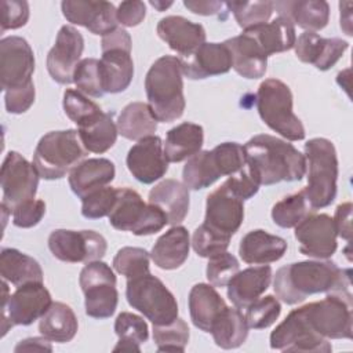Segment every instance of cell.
I'll return each mask as SVG.
<instances>
[{
	"mask_svg": "<svg viewBox=\"0 0 353 353\" xmlns=\"http://www.w3.org/2000/svg\"><path fill=\"white\" fill-rule=\"evenodd\" d=\"M352 270L331 261H302L281 266L274 276L276 296L287 305H296L309 295L352 287Z\"/></svg>",
	"mask_w": 353,
	"mask_h": 353,
	"instance_id": "6da1fadb",
	"label": "cell"
},
{
	"mask_svg": "<svg viewBox=\"0 0 353 353\" xmlns=\"http://www.w3.org/2000/svg\"><path fill=\"white\" fill-rule=\"evenodd\" d=\"M245 163L259 185L301 181L306 174V159L295 146L268 134H259L244 145Z\"/></svg>",
	"mask_w": 353,
	"mask_h": 353,
	"instance_id": "7a4b0ae2",
	"label": "cell"
},
{
	"mask_svg": "<svg viewBox=\"0 0 353 353\" xmlns=\"http://www.w3.org/2000/svg\"><path fill=\"white\" fill-rule=\"evenodd\" d=\"M183 73L181 59L164 55L154 61L145 77L148 105L157 121L171 123L185 110Z\"/></svg>",
	"mask_w": 353,
	"mask_h": 353,
	"instance_id": "3957f363",
	"label": "cell"
},
{
	"mask_svg": "<svg viewBox=\"0 0 353 353\" xmlns=\"http://www.w3.org/2000/svg\"><path fill=\"white\" fill-rule=\"evenodd\" d=\"M307 186L303 189L313 210L330 205L336 196L338 157L334 143L325 138H313L305 143Z\"/></svg>",
	"mask_w": 353,
	"mask_h": 353,
	"instance_id": "277c9868",
	"label": "cell"
},
{
	"mask_svg": "<svg viewBox=\"0 0 353 353\" xmlns=\"http://www.w3.org/2000/svg\"><path fill=\"white\" fill-rule=\"evenodd\" d=\"M87 153L77 130L51 131L40 138L33 153V165L41 178L59 179L80 164Z\"/></svg>",
	"mask_w": 353,
	"mask_h": 353,
	"instance_id": "5b68a950",
	"label": "cell"
},
{
	"mask_svg": "<svg viewBox=\"0 0 353 353\" xmlns=\"http://www.w3.org/2000/svg\"><path fill=\"white\" fill-rule=\"evenodd\" d=\"M245 164V150L237 142H223L212 150H200L188 159L182 179L188 189L200 190L211 186L221 176L233 175Z\"/></svg>",
	"mask_w": 353,
	"mask_h": 353,
	"instance_id": "8992f818",
	"label": "cell"
},
{
	"mask_svg": "<svg viewBox=\"0 0 353 353\" xmlns=\"http://www.w3.org/2000/svg\"><path fill=\"white\" fill-rule=\"evenodd\" d=\"M256 109L262 121L288 141H302L305 127L292 110V92L279 79H266L258 87Z\"/></svg>",
	"mask_w": 353,
	"mask_h": 353,
	"instance_id": "52a82bcc",
	"label": "cell"
},
{
	"mask_svg": "<svg viewBox=\"0 0 353 353\" xmlns=\"http://www.w3.org/2000/svg\"><path fill=\"white\" fill-rule=\"evenodd\" d=\"M127 302L153 325H165L178 317V303L165 284L150 272L139 277L127 279Z\"/></svg>",
	"mask_w": 353,
	"mask_h": 353,
	"instance_id": "ba28073f",
	"label": "cell"
},
{
	"mask_svg": "<svg viewBox=\"0 0 353 353\" xmlns=\"http://www.w3.org/2000/svg\"><path fill=\"white\" fill-rule=\"evenodd\" d=\"M109 223L121 232L149 236L160 232L168 223V219L160 207L146 204L134 189L119 188L116 204L109 214Z\"/></svg>",
	"mask_w": 353,
	"mask_h": 353,
	"instance_id": "9c48e42d",
	"label": "cell"
},
{
	"mask_svg": "<svg viewBox=\"0 0 353 353\" xmlns=\"http://www.w3.org/2000/svg\"><path fill=\"white\" fill-rule=\"evenodd\" d=\"M312 331L325 339H352V295L327 294L321 301L301 306Z\"/></svg>",
	"mask_w": 353,
	"mask_h": 353,
	"instance_id": "30bf717a",
	"label": "cell"
},
{
	"mask_svg": "<svg viewBox=\"0 0 353 353\" xmlns=\"http://www.w3.org/2000/svg\"><path fill=\"white\" fill-rule=\"evenodd\" d=\"M131 46V37L123 28H117L102 37L99 62L105 92L119 94L131 84L134 77Z\"/></svg>",
	"mask_w": 353,
	"mask_h": 353,
	"instance_id": "8fae6325",
	"label": "cell"
},
{
	"mask_svg": "<svg viewBox=\"0 0 353 353\" xmlns=\"http://www.w3.org/2000/svg\"><path fill=\"white\" fill-rule=\"evenodd\" d=\"M51 303V294L43 283H29L17 287L7 301H1L3 336L14 325H29L41 319Z\"/></svg>",
	"mask_w": 353,
	"mask_h": 353,
	"instance_id": "7c38bea8",
	"label": "cell"
},
{
	"mask_svg": "<svg viewBox=\"0 0 353 353\" xmlns=\"http://www.w3.org/2000/svg\"><path fill=\"white\" fill-rule=\"evenodd\" d=\"M270 347L281 352L328 353L332 346L306 323L302 307L294 309L270 334Z\"/></svg>",
	"mask_w": 353,
	"mask_h": 353,
	"instance_id": "4fadbf2b",
	"label": "cell"
},
{
	"mask_svg": "<svg viewBox=\"0 0 353 353\" xmlns=\"http://www.w3.org/2000/svg\"><path fill=\"white\" fill-rule=\"evenodd\" d=\"M39 176L33 163H29L18 152H8L0 171L3 189L1 205L12 212L21 203L34 199Z\"/></svg>",
	"mask_w": 353,
	"mask_h": 353,
	"instance_id": "5bb4252c",
	"label": "cell"
},
{
	"mask_svg": "<svg viewBox=\"0 0 353 353\" xmlns=\"http://www.w3.org/2000/svg\"><path fill=\"white\" fill-rule=\"evenodd\" d=\"M48 248L51 254L69 263L91 262L103 258L108 250L105 237L94 230H68L57 229L48 236Z\"/></svg>",
	"mask_w": 353,
	"mask_h": 353,
	"instance_id": "9a60e30c",
	"label": "cell"
},
{
	"mask_svg": "<svg viewBox=\"0 0 353 353\" xmlns=\"http://www.w3.org/2000/svg\"><path fill=\"white\" fill-rule=\"evenodd\" d=\"M34 72V55L29 43L19 36H8L0 41V80L3 91L25 87Z\"/></svg>",
	"mask_w": 353,
	"mask_h": 353,
	"instance_id": "2e32d148",
	"label": "cell"
},
{
	"mask_svg": "<svg viewBox=\"0 0 353 353\" xmlns=\"http://www.w3.org/2000/svg\"><path fill=\"white\" fill-rule=\"evenodd\" d=\"M336 236L334 221L327 214H309L295 226L299 251L309 258H331L338 247Z\"/></svg>",
	"mask_w": 353,
	"mask_h": 353,
	"instance_id": "e0dca14e",
	"label": "cell"
},
{
	"mask_svg": "<svg viewBox=\"0 0 353 353\" xmlns=\"http://www.w3.org/2000/svg\"><path fill=\"white\" fill-rule=\"evenodd\" d=\"M84 50L81 33L70 26L63 25L55 39L54 47L47 55V70L58 84L73 83V73Z\"/></svg>",
	"mask_w": 353,
	"mask_h": 353,
	"instance_id": "ac0fdd59",
	"label": "cell"
},
{
	"mask_svg": "<svg viewBox=\"0 0 353 353\" xmlns=\"http://www.w3.org/2000/svg\"><path fill=\"white\" fill-rule=\"evenodd\" d=\"M244 219V204L225 183L208 194L204 225L214 232L232 239Z\"/></svg>",
	"mask_w": 353,
	"mask_h": 353,
	"instance_id": "d6986e66",
	"label": "cell"
},
{
	"mask_svg": "<svg viewBox=\"0 0 353 353\" xmlns=\"http://www.w3.org/2000/svg\"><path fill=\"white\" fill-rule=\"evenodd\" d=\"M125 163L132 176L145 185L164 176L168 170V160L164 154L161 138L150 135L138 141L128 150Z\"/></svg>",
	"mask_w": 353,
	"mask_h": 353,
	"instance_id": "ffe728a7",
	"label": "cell"
},
{
	"mask_svg": "<svg viewBox=\"0 0 353 353\" xmlns=\"http://www.w3.org/2000/svg\"><path fill=\"white\" fill-rule=\"evenodd\" d=\"M61 8L70 23L83 26L94 34L103 37L117 29L116 8L109 1L65 0L61 3Z\"/></svg>",
	"mask_w": 353,
	"mask_h": 353,
	"instance_id": "44dd1931",
	"label": "cell"
},
{
	"mask_svg": "<svg viewBox=\"0 0 353 353\" xmlns=\"http://www.w3.org/2000/svg\"><path fill=\"white\" fill-rule=\"evenodd\" d=\"M179 59L183 76L190 80L223 74L232 69V55L225 43H203L194 52Z\"/></svg>",
	"mask_w": 353,
	"mask_h": 353,
	"instance_id": "7402d4cb",
	"label": "cell"
},
{
	"mask_svg": "<svg viewBox=\"0 0 353 353\" xmlns=\"http://www.w3.org/2000/svg\"><path fill=\"white\" fill-rule=\"evenodd\" d=\"M294 48L299 61L312 63L319 70H328L342 58L349 43L338 37L325 39L314 32H303L295 40Z\"/></svg>",
	"mask_w": 353,
	"mask_h": 353,
	"instance_id": "603a6c76",
	"label": "cell"
},
{
	"mask_svg": "<svg viewBox=\"0 0 353 353\" xmlns=\"http://www.w3.org/2000/svg\"><path fill=\"white\" fill-rule=\"evenodd\" d=\"M156 30L159 37L181 57L190 55L205 43V30L203 25L194 23L179 15L161 18Z\"/></svg>",
	"mask_w": 353,
	"mask_h": 353,
	"instance_id": "cb8c5ba5",
	"label": "cell"
},
{
	"mask_svg": "<svg viewBox=\"0 0 353 353\" xmlns=\"http://www.w3.org/2000/svg\"><path fill=\"white\" fill-rule=\"evenodd\" d=\"M272 277L269 265L239 270L228 283V298L237 309H247L269 288Z\"/></svg>",
	"mask_w": 353,
	"mask_h": 353,
	"instance_id": "d4e9b609",
	"label": "cell"
},
{
	"mask_svg": "<svg viewBox=\"0 0 353 353\" xmlns=\"http://www.w3.org/2000/svg\"><path fill=\"white\" fill-rule=\"evenodd\" d=\"M279 17L287 18L292 25H298L305 32H317L327 26L330 19V6L324 0H287L273 1Z\"/></svg>",
	"mask_w": 353,
	"mask_h": 353,
	"instance_id": "484cf974",
	"label": "cell"
},
{
	"mask_svg": "<svg viewBox=\"0 0 353 353\" xmlns=\"http://www.w3.org/2000/svg\"><path fill=\"white\" fill-rule=\"evenodd\" d=\"M243 33L252 39L266 57L291 50L296 40L295 26L291 21L283 17H277L270 22L245 29Z\"/></svg>",
	"mask_w": 353,
	"mask_h": 353,
	"instance_id": "4316f807",
	"label": "cell"
},
{
	"mask_svg": "<svg viewBox=\"0 0 353 353\" xmlns=\"http://www.w3.org/2000/svg\"><path fill=\"white\" fill-rule=\"evenodd\" d=\"M287 251V241L262 229L248 232L240 241V258L250 265H268L279 261Z\"/></svg>",
	"mask_w": 353,
	"mask_h": 353,
	"instance_id": "83f0119b",
	"label": "cell"
},
{
	"mask_svg": "<svg viewBox=\"0 0 353 353\" xmlns=\"http://www.w3.org/2000/svg\"><path fill=\"white\" fill-rule=\"evenodd\" d=\"M116 175L114 164L108 159H87L69 172V186L80 199L99 188L108 186Z\"/></svg>",
	"mask_w": 353,
	"mask_h": 353,
	"instance_id": "f1b7e54d",
	"label": "cell"
},
{
	"mask_svg": "<svg viewBox=\"0 0 353 353\" xmlns=\"http://www.w3.org/2000/svg\"><path fill=\"white\" fill-rule=\"evenodd\" d=\"M189 248L190 237L188 229L176 225L157 239L150 251V258L157 268L174 270L185 263Z\"/></svg>",
	"mask_w": 353,
	"mask_h": 353,
	"instance_id": "f546056e",
	"label": "cell"
},
{
	"mask_svg": "<svg viewBox=\"0 0 353 353\" xmlns=\"http://www.w3.org/2000/svg\"><path fill=\"white\" fill-rule=\"evenodd\" d=\"M149 203L160 207L172 226L179 225L189 211V189L176 179H164L149 192Z\"/></svg>",
	"mask_w": 353,
	"mask_h": 353,
	"instance_id": "4dcf8cb0",
	"label": "cell"
},
{
	"mask_svg": "<svg viewBox=\"0 0 353 353\" xmlns=\"http://www.w3.org/2000/svg\"><path fill=\"white\" fill-rule=\"evenodd\" d=\"M232 55V68L241 77L259 79L265 74L268 57L247 34L230 37L223 41Z\"/></svg>",
	"mask_w": 353,
	"mask_h": 353,
	"instance_id": "1f68e13d",
	"label": "cell"
},
{
	"mask_svg": "<svg viewBox=\"0 0 353 353\" xmlns=\"http://www.w3.org/2000/svg\"><path fill=\"white\" fill-rule=\"evenodd\" d=\"M226 306L223 298L211 284H194L189 292L190 320L194 327L204 332H210L214 320Z\"/></svg>",
	"mask_w": 353,
	"mask_h": 353,
	"instance_id": "d6a6232c",
	"label": "cell"
},
{
	"mask_svg": "<svg viewBox=\"0 0 353 353\" xmlns=\"http://www.w3.org/2000/svg\"><path fill=\"white\" fill-rule=\"evenodd\" d=\"M204 142L203 127L194 123H181L171 128L163 143L168 163H179L200 152Z\"/></svg>",
	"mask_w": 353,
	"mask_h": 353,
	"instance_id": "836d02e7",
	"label": "cell"
},
{
	"mask_svg": "<svg viewBox=\"0 0 353 353\" xmlns=\"http://www.w3.org/2000/svg\"><path fill=\"white\" fill-rule=\"evenodd\" d=\"M0 274L3 280L10 281L15 287L29 283H43L40 263L15 248H1Z\"/></svg>",
	"mask_w": 353,
	"mask_h": 353,
	"instance_id": "e575fe53",
	"label": "cell"
},
{
	"mask_svg": "<svg viewBox=\"0 0 353 353\" xmlns=\"http://www.w3.org/2000/svg\"><path fill=\"white\" fill-rule=\"evenodd\" d=\"M116 125L123 138L138 142L146 137L154 135L157 130V120L148 103L131 102L124 106L119 114Z\"/></svg>",
	"mask_w": 353,
	"mask_h": 353,
	"instance_id": "d590c367",
	"label": "cell"
},
{
	"mask_svg": "<svg viewBox=\"0 0 353 353\" xmlns=\"http://www.w3.org/2000/svg\"><path fill=\"white\" fill-rule=\"evenodd\" d=\"M79 328L77 317L72 307L62 302H52L41 316L39 331L52 342L65 343L74 338Z\"/></svg>",
	"mask_w": 353,
	"mask_h": 353,
	"instance_id": "8d00e7d4",
	"label": "cell"
},
{
	"mask_svg": "<svg viewBox=\"0 0 353 353\" xmlns=\"http://www.w3.org/2000/svg\"><path fill=\"white\" fill-rule=\"evenodd\" d=\"M248 330L250 327L240 309L226 306L214 320L210 332L216 346L222 349H236L245 342Z\"/></svg>",
	"mask_w": 353,
	"mask_h": 353,
	"instance_id": "74e56055",
	"label": "cell"
},
{
	"mask_svg": "<svg viewBox=\"0 0 353 353\" xmlns=\"http://www.w3.org/2000/svg\"><path fill=\"white\" fill-rule=\"evenodd\" d=\"M79 137L88 152L105 153L109 150L117 139V125L110 113L103 110L77 127Z\"/></svg>",
	"mask_w": 353,
	"mask_h": 353,
	"instance_id": "f35d334b",
	"label": "cell"
},
{
	"mask_svg": "<svg viewBox=\"0 0 353 353\" xmlns=\"http://www.w3.org/2000/svg\"><path fill=\"white\" fill-rule=\"evenodd\" d=\"M114 332L119 336V342L113 347V352H141V343H145L149 338L146 321L141 316L130 312H121L116 317Z\"/></svg>",
	"mask_w": 353,
	"mask_h": 353,
	"instance_id": "ab89813d",
	"label": "cell"
},
{
	"mask_svg": "<svg viewBox=\"0 0 353 353\" xmlns=\"http://www.w3.org/2000/svg\"><path fill=\"white\" fill-rule=\"evenodd\" d=\"M85 301V314L92 319H108L110 317L119 303V292L116 283H98L88 285L81 290Z\"/></svg>",
	"mask_w": 353,
	"mask_h": 353,
	"instance_id": "60d3db41",
	"label": "cell"
},
{
	"mask_svg": "<svg viewBox=\"0 0 353 353\" xmlns=\"http://www.w3.org/2000/svg\"><path fill=\"white\" fill-rule=\"evenodd\" d=\"M314 210L310 207L305 190L290 194L283 200L277 201L272 208L273 222L284 229L295 228L301 221H303Z\"/></svg>",
	"mask_w": 353,
	"mask_h": 353,
	"instance_id": "b9f144b4",
	"label": "cell"
},
{
	"mask_svg": "<svg viewBox=\"0 0 353 353\" xmlns=\"http://www.w3.org/2000/svg\"><path fill=\"white\" fill-rule=\"evenodd\" d=\"M225 6L244 30L266 23L274 11L273 1H228Z\"/></svg>",
	"mask_w": 353,
	"mask_h": 353,
	"instance_id": "7bdbcfd3",
	"label": "cell"
},
{
	"mask_svg": "<svg viewBox=\"0 0 353 353\" xmlns=\"http://www.w3.org/2000/svg\"><path fill=\"white\" fill-rule=\"evenodd\" d=\"M73 83L77 90L87 97L99 98L105 92L103 79L101 72V62L95 58L81 59L73 73Z\"/></svg>",
	"mask_w": 353,
	"mask_h": 353,
	"instance_id": "ee69618b",
	"label": "cell"
},
{
	"mask_svg": "<svg viewBox=\"0 0 353 353\" xmlns=\"http://www.w3.org/2000/svg\"><path fill=\"white\" fill-rule=\"evenodd\" d=\"M153 341L159 352H183L189 342V327L179 317L165 325H153Z\"/></svg>",
	"mask_w": 353,
	"mask_h": 353,
	"instance_id": "f6af8a7d",
	"label": "cell"
},
{
	"mask_svg": "<svg viewBox=\"0 0 353 353\" xmlns=\"http://www.w3.org/2000/svg\"><path fill=\"white\" fill-rule=\"evenodd\" d=\"M150 254L139 247H123L113 258V268L127 279L149 273Z\"/></svg>",
	"mask_w": 353,
	"mask_h": 353,
	"instance_id": "bcb514c9",
	"label": "cell"
},
{
	"mask_svg": "<svg viewBox=\"0 0 353 353\" xmlns=\"http://www.w3.org/2000/svg\"><path fill=\"white\" fill-rule=\"evenodd\" d=\"M281 313V305L273 295L258 298L250 306H247L245 321L250 328L263 330L276 323Z\"/></svg>",
	"mask_w": 353,
	"mask_h": 353,
	"instance_id": "7dc6e473",
	"label": "cell"
},
{
	"mask_svg": "<svg viewBox=\"0 0 353 353\" xmlns=\"http://www.w3.org/2000/svg\"><path fill=\"white\" fill-rule=\"evenodd\" d=\"M63 110L66 116L79 125L87 123L97 114L102 112V109L91 99H88L87 95L80 92L79 90L68 88L63 92Z\"/></svg>",
	"mask_w": 353,
	"mask_h": 353,
	"instance_id": "c3c4849f",
	"label": "cell"
},
{
	"mask_svg": "<svg viewBox=\"0 0 353 353\" xmlns=\"http://www.w3.org/2000/svg\"><path fill=\"white\" fill-rule=\"evenodd\" d=\"M117 200V189L103 186L81 197V215L87 219L109 216Z\"/></svg>",
	"mask_w": 353,
	"mask_h": 353,
	"instance_id": "681fc988",
	"label": "cell"
},
{
	"mask_svg": "<svg viewBox=\"0 0 353 353\" xmlns=\"http://www.w3.org/2000/svg\"><path fill=\"white\" fill-rule=\"evenodd\" d=\"M240 270L239 261L234 255L223 251L208 258L205 276L211 285L226 287L230 279Z\"/></svg>",
	"mask_w": 353,
	"mask_h": 353,
	"instance_id": "f907efd6",
	"label": "cell"
},
{
	"mask_svg": "<svg viewBox=\"0 0 353 353\" xmlns=\"http://www.w3.org/2000/svg\"><path fill=\"white\" fill-rule=\"evenodd\" d=\"M230 243L229 237H225L204 223H201L192 236V247L194 252L201 258H211L228 250Z\"/></svg>",
	"mask_w": 353,
	"mask_h": 353,
	"instance_id": "816d5d0a",
	"label": "cell"
},
{
	"mask_svg": "<svg viewBox=\"0 0 353 353\" xmlns=\"http://www.w3.org/2000/svg\"><path fill=\"white\" fill-rule=\"evenodd\" d=\"M223 183L243 201L255 196L261 186L258 179L255 178V175L247 165V163L244 164V167L240 171L230 175Z\"/></svg>",
	"mask_w": 353,
	"mask_h": 353,
	"instance_id": "f5cc1de1",
	"label": "cell"
},
{
	"mask_svg": "<svg viewBox=\"0 0 353 353\" xmlns=\"http://www.w3.org/2000/svg\"><path fill=\"white\" fill-rule=\"evenodd\" d=\"M29 19V4L21 0L1 1V32L8 29H19Z\"/></svg>",
	"mask_w": 353,
	"mask_h": 353,
	"instance_id": "db71d44e",
	"label": "cell"
},
{
	"mask_svg": "<svg viewBox=\"0 0 353 353\" xmlns=\"http://www.w3.org/2000/svg\"><path fill=\"white\" fill-rule=\"evenodd\" d=\"M46 214V203L43 200H28L12 210V223L18 228L36 226Z\"/></svg>",
	"mask_w": 353,
	"mask_h": 353,
	"instance_id": "11a10c76",
	"label": "cell"
},
{
	"mask_svg": "<svg viewBox=\"0 0 353 353\" xmlns=\"http://www.w3.org/2000/svg\"><path fill=\"white\" fill-rule=\"evenodd\" d=\"M34 97H36V91H34L33 83L21 88L8 90L6 91V97H4L6 109L8 113H14V114L25 113L33 105Z\"/></svg>",
	"mask_w": 353,
	"mask_h": 353,
	"instance_id": "9f6ffc18",
	"label": "cell"
},
{
	"mask_svg": "<svg viewBox=\"0 0 353 353\" xmlns=\"http://www.w3.org/2000/svg\"><path fill=\"white\" fill-rule=\"evenodd\" d=\"M146 15V6L143 1L131 0V1H123L119 4L116 10L117 22L123 26L132 28L138 26Z\"/></svg>",
	"mask_w": 353,
	"mask_h": 353,
	"instance_id": "6f0895ef",
	"label": "cell"
},
{
	"mask_svg": "<svg viewBox=\"0 0 353 353\" xmlns=\"http://www.w3.org/2000/svg\"><path fill=\"white\" fill-rule=\"evenodd\" d=\"M352 203L346 201L336 207L334 215V225L336 229V234L346 241H350L352 237Z\"/></svg>",
	"mask_w": 353,
	"mask_h": 353,
	"instance_id": "680465c9",
	"label": "cell"
},
{
	"mask_svg": "<svg viewBox=\"0 0 353 353\" xmlns=\"http://www.w3.org/2000/svg\"><path fill=\"white\" fill-rule=\"evenodd\" d=\"M183 6L192 11L193 14H199V15H215L219 14L221 10L225 7L223 1H214V0H207V1H201V0H185Z\"/></svg>",
	"mask_w": 353,
	"mask_h": 353,
	"instance_id": "91938a15",
	"label": "cell"
},
{
	"mask_svg": "<svg viewBox=\"0 0 353 353\" xmlns=\"http://www.w3.org/2000/svg\"><path fill=\"white\" fill-rule=\"evenodd\" d=\"M15 352H51L52 346L50 343V339L46 336H33L26 338L21 341L15 349Z\"/></svg>",
	"mask_w": 353,
	"mask_h": 353,
	"instance_id": "94428289",
	"label": "cell"
},
{
	"mask_svg": "<svg viewBox=\"0 0 353 353\" xmlns=\"http://www.w3.org/2000/svg\"><path fill=\"white\" fill-rule=\"evenodd\" d=\"M352 3H339V10H341V28L347 36H352Z\"/></svg>",
	"mask_w": 353,
	"mask_h": 353,
	"instance_id": "6125c7cd",
	"label": "cell"
},
{
	"mask_svg": "<svg viewBox=\"0 0 353 353\" xmlns=\"http://www.w3.org/2000/svg\"><path fill=\"white\" fill-rule=\"evenodd\" d=\"M150 6H153L157 11H164L172 6V1H150Z\"/></svg>",
	"mask_w": 353,
	"mask_h": 353,
	"instance_id": "be15d7a7",
	"label": "cell"
}]
</instances>
